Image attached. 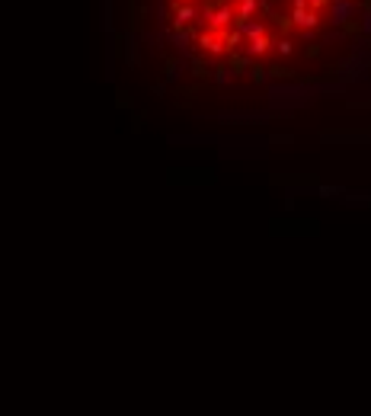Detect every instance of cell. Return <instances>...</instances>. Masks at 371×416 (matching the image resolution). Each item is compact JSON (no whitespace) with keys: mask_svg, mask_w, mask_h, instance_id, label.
<instances>
[{"mask_svg":"<svg viewBox=\"0 0 371 416\" xmlns=\"http://www.w3.org/2000/svg\"><path fill=\"white\" fill-rule=\"evenodd\" d=\"M230 77H234V74H230V68H221V71H218V83H227Z\"/></svg>","mask_w":371,"mask_h":416,"instance_id":"9c48e42d","label":"cell"},{"mask_svg":"<svg viewBox=\"0 0 371 416\" xmlns=\"http://www.w3.org/2000/svg\"><path fill=\"white\" fill-rule=\"evenodd\" d=\"M272 51V35L263 32V35H253V39H247V58H263Z\"/></svg>","mask_w":371,"mask_h":416,"instance_id":"3957f363","label":"cell"},{"mask_svg":"<svg viewBox=\"0 0 371 416\" xmlns=\"http://www.w3.org/2000/svg\"><path fill=\"white\" fill-rule=\"evenodd\" d=\"M192 20H198V7H192V3H179L173 13V26H189Z\"/></svg>","mask_w":371,"mask_h":416,"instance_id":"5b68a950","label":"cell"},{"mask_svg":"<svg viewBox=\"0 0 371 416\" xmlns=\"http://www.w3.org/2000/svg\"><path fill=\"white\" fill-rule=\"evenodd\" d=\"M211 20V29L215 32H224V29H230L237 23V13H234V3H224V7H211L208 13H205Z\"/></svg>","mask_w":371,"mask_h":416,"instance_id":"6da1fadb","label":"cell"},{"mask_svg":"<svg viewBox=\"0 0 371 416\" xmlns=\"http://www.w3.org/2000/svg\"><path fill=\"white\" fill-rule=\"evenodd\" d=\"M326 3H330V0H307V7H311V10H323Z\"/></svg>","mask_w":371,"mask_h":416,"instance_id":"30bf717a","label":"cell"},{"mask_svg":"<svg viewBox=\"0 0 371 416\" xmlns=\"http://www.w3.org/2000/svg\"><path fill=\"white\" fill-rule=\"evenodd\" d=\"M256 7H259V0H237L234 13H237V20H250L256 13Z\"/></svg>","mask_w":371,"mask_h":416,"instance_id":"52a82bcc","label":"cell"},{"mask_svg":"<svg viewBox=\"0 0 371 416\" xmlns=\"http://www.w3.org/2000/svg\"><path fill=\"white\" fill-rule=\"evenodd\" d=\"M320 23V10H311V7H291V26L297 29H314Z\"/></svg>","mask_w":371,"mask_h":416,"instance_id":"7a4b0ae2","label":"cell"},{"mask_svg":"<svg viewBox=\"0 0 371 416\" xmlns=\"http://www.w3.org/2000/svg\"><path fill=\"white\" fill-rule=\"evenodd\" d=\"M272 45H275L278 55H291V42L288 39H278V42H272Z\"/></svg>","mask_w":371,"mask_h":416,"instance_id":"ba28073f","label":"cell"},{"mask_svg":"<svg viewBox=\"0 0 371 416\" xmlns=\"http://www.w3.org/2000/svg\"><path fill=\"white\" fill-rule=\"evenodd\" d=\"M326 7H330V23H349V16L355 13V7H352V0H330V3H326Z\"/></svg>","mask_w":371,"mask_h":416,"instance_id":"277c9868","label":"cell"},{"mask_svg":"<svg viewBox=\"0 0 371 416\" xmlns=\"http://www.w3.org/2000/svg\"><path fill=\"white\" fill-rule=\"evenodd\" d=\"M179 3H192V0H179Z\"/></svg>","mask_w":371,"mask_h":416,"instance_id":"8fae6325","label":"cell"},{"mask_svg":"<svg viewBox=\"0 0 371 416\" xmlns=\"http://www.w3.org/2000/svg\"><path fill=\"white\" fill-rule=\"evenodd\" d=\"M234 26L243 32V39H253V35H263V32H269V29H266V23L253 20V16H250V20H237Z\"/></svg>","mask_w":371,"mask_h":416,"instance_id":"8992f818","label":"cell"}]
</instances>
